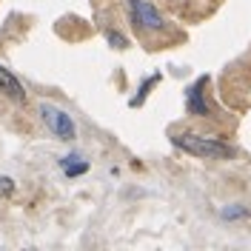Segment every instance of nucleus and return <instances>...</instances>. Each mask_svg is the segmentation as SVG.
Listing matches in <instances>:
<instances>
[{
    "mask_svg": "<svg viewBox=\"0 0 251 251\" xmlns=\"http://www.w3.org/2000/svg\"><path fill=\"white\" fill-rule=\"evenodd\" d=\"M174 143L194 157H205V160H217V157H234V149L226 143L214 140V137H197V134H177Z\"/></svg>",
    "mask_w": 251,
    "mask_h": 251,
    "instance_id": "nucleus-1",
    "label": "nucleus"
},
{
    "mask_svg": "<svg viewBox=\"0 0 251 251\" xmlns=\"http://www.w3.org/2000/svg\"><path fill=\"white\" fill-rule=\"evenodd\" d=\"M128 9L137 31H163V17L149 0H128Z\"/></svg>",
    "mask_w": 251,
    "mask_h": 251,
    "instance_id": "nucleus-2",
    "label": "nucleus"
},
{
    "mask_svg": "<svg viewBox=\"0 0 251 251\" xmlns=\"http://www.w3.org/2000/svg\"><path fill=\"white\" fill-rule=\"evenodd\" d=\"M40 114H43V123L51 128L54 137H60V140H75V120H72L63 109H54V106L43 103V106H40Z\"/></svg>",
    "mask_w": 251,
    "mask_h": 251,
    "instance_id": "nucleus-3",
    "label": "nucleus"
},
{
    "mask_svg": "<svg viewBox=\"0 0 251 251\" xmlns=\"http://www.w3.org/2000/svg\"><path fill=\"white\" fill-rule=\"evenodd\" d=\"M0 92L6 94V97H12V100H17V103L26 100V92H23L20 80H17L9 69H3V66H0Z\"/></svg>",
    "mask_w": 251,
    "mask_h": 251,
    "instance_id": "nucleus-4",
    "label": "nucleus"
},
{
    "mask_svg": "<svg viewBox=\"0 0 251 251\" xmlns=\"http://www.w3.org/2000/svg\"><path fill=\"white\" fill-rule=\"evenodd\" d=\"M203 86H205V80H200L197 86L188 89V114H200V117L208 114V106H205V100H203Z\"/></svg>",
    "mask_w": 251,
    "mask_h": 251,
    "instance_id": "nucleus-5",
    "label": "nucleus"
},
{
    "mask_svg": "<svg viewBox=\"0 0 251 251\" xmlns=\"http://www.w3.org/2000/svg\"><path fill=\"white\" fill-rule=\"evenodd\" d=\"M86 169H89V163H83L77 154H69L63 160V172L69 174V177H77V174H83Z\"/></svg>",
    "mask_w": 251,
    "mask_h": 251,
    "instance_id": "nucleus-6",
    "label": "nucleus"
},
{
    "mask_svg": "<svg viewBox=\"0 0 251 251\" xmlns=\"http://www.w3.org/2000/svg\"><path fill=\"white\" fill-rule=\"evenodd\" d=\"M15 191V180L12 177H0V197H9Z\"/></svg>",
    "mask_w": 251,
    "mask_h": 251,
    "instance_id": "nucleus-7",
    "label": "nucleus"
},
{
    "mask_svg": "<svg viewBox=\"0 0 251 251\" xmlns=\"http://www.w3.org/2000/svg\"><path fill=\"white\" fill-rule=\"evenodd\" d=\"M240 214H246V208H228V211H223L226 220H234V217H240Z\"/></svg>",
    "mask_w": 251,
    "mask_h": 251,
    "instance_id": "nucleus-8",
    "label": "nucleus"
},
{
    "mask_svg": "<svg viewBox=\"0 0 251 251\" xmlns=\"http://www.w3.org/2000/svg\"><path fill=\"white\" fill-rule=\"evenodd\" d=\"M109 40H111V43H114L117 49H123V46H126V40L120 37V34H117V31H109Z\"/></svg>",
    "mask_w": 251,
    "mask_h": 251,
    "instance_id": "nucleus-9",
    "label": "nucleus"
}]
</instances>
